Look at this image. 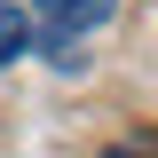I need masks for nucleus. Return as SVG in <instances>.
<instances>
[{"mask_svg":"<svg viewBox=\"0 0 158 158\" xmlns=\"http://www.w3.org/2000/svg\"><path fill=\"white\" fill-rule=\"evenodd\" d=\"M111 8H118V0H32V16L48 24V56H56L63 71H79L71 40H79V32H95V24H111Z\"/></svg>","mask_w":158,"mask_h":158,"instance_id":"obj_1","label":"nucleus"},{"mask_svg":"<svg viewBox=\"0 0 158 158\" xmlns=\"http://www.w3.org/2000/svg\"><path fill=\"white\" fill-rule=\"evenodd\" d=\"M24 56H32V16L16 0H0V63H24Z\"/></svg>","mask_w":158,"mask_h":158,"instance_id":"obj_2","label":"nucleus"},{"mask_svg":"<svg viewBox=\"0 0 158 158\" xmlns=\"http://www.w3.org/2000/svg\"><path fill=\"white\" fill-rule=\"evenodd\" d=\"M103 158H158V135H150V127H142V135H118Z\"/></svg>","mask_w":158,"mask_h":158,"instance_id":"obj_3","label":"nucleus"}]
</instances>
